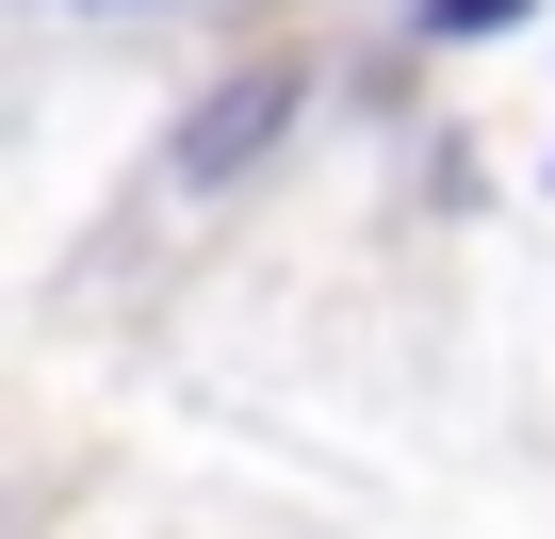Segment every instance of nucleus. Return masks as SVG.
<instances>
[{"label":"nucleus","instance_id":"obj_1","mask_svg":"<svg viewBox=\"0 0 555 539\" xmlns=\"http://www.w3.org/2000/svg\"><path fill=\"white\" fill-rule=\"evenodd\" d=\"M278 131H295V66H245V82H212V99L180 115V180H245Z\"/></svg>","mask_w":555,"mask_h":539},{"label":"nucleus","instance_id":"obj_2","mask_svg":"<svg viewBox=\"0 0 555 539\" xmlns=\"http://www.w3.org/2000/svg\"><path fill=\"white\" fill-rule=\"evenodd\" d=\"M506 17H539V0H425V34H441V50H474V34H506Z\"/></svg>","mask_w":555,"mask_h":539},{"label":"nucleus","instance_id":"obj_3","mask_svg":"<svg viewBox=\"0 0 555 539\" xmlns=\"http://www.w3.org/2000/svg\"><path fill=\"white\" fill-rule=\"evenodd\" d=\"M82 17H115V0H82Z\"/></svg>","mask_w":555,"mask_h":539}]
</instances>
